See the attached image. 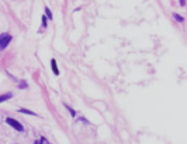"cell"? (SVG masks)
<instances>
[{
  "mask_svg": "<svg viewBox=\"0 0 187 144\" xmlns=\"http://www.w3.org/2000/svg\"><path fill=\"white\" fill-rule=\"evenodd\" d=\"M11 39H13V36L10 35L9 32H3L0 35V50H4L7 46L10 45Z\"/></svg>",
  "mask_w": 187,
  "mask_h": 144,
  "instance_id": "1",
  "label": "cell"
},
{
  "mask_svg": "<svg viewBox=\"0 0 187 144\" xmlns=\"http://www.w3.org/2000/svg\"><path fill=\"white\" fill-rule=\"evenodd\" d=\"M6 123H7V124H10L11 127H13V129H16V130H18V131H23V130H24L23 124H21L18 120H16V119L6 118Z\"/></svg>",
  "mask_w": 187,
  "mask_h": 144,
  "instance_id": "2",
  "label": "cell"
},
{
  "mask_svg": "<svg viewBox=\"0 0 187 144\" xmlns=\"http://www.w3.org/2000/svg\"><path fill=\"white\" fill-rule=\"evenodd\" d=\"M51 69H52V72H53L55 76H59V69H58V65H56V60L55 59L51 60Z\"/></svg>",
  "mask_w": 187,
  "mask_h": 144,
  "instance_id": "3",
  "label": "cell"
},
{
  "mask_svg": "<svg viewBox=\"0 0 187 144\" xmlns=\"http://www.w3.org/2000/svg\"><path fill=\"white\" fill-rule=\"evenodd\" d=\"M11 97H13V94H11V92H7V94H2V95H0V104H2V102H4V101H7V99H10Z\"/></svg>",
  "mask_w": 187,
  "mask_h": 144,
  "instance_id": "4",
  "label": "cell"
},
{
  "mask_svg": "<svg viewBox=\"0 0 187 144\" xmlns=\"http://www.w3.org/2000/svg\"><path fill=\"white\" fill-rule=\"evenodd\" d=\"M18 112H20V113H25V115H31V116H37L35 112L30 111V109H25V108H20V109H18Z\"/></svg>",
  "mask_w": 187,
  "mask_h": 144,
  "instance_id": "5",
  "label": "cell"
},
{
  "mask_svg": "<svg viewBox=\"0 0 187 144\" xmlns=\"http://www.w3.org/2000/svg\"><path fill=\"white\" fill-rule=\"evenodd\" d=\"M45 17L47 18H49V20H52L53 17H52V11L49 10V7H45Z\"/></svg>",
  "mask_w": 187,
  "mask_h": 144,
  "instance_id": "6",
  "label": "cell"
},
{
  "mask_svg": "<svg viewBox=\"0 0 187 144\" xmlns=\"http://www.w3.org/2000/svg\"><path fill=\"white\" fill-rule=\"evenodd\" d=\"M173 18H174V20H176V21H179V23H183V21H184V18H183V17H181L180 14H176V13L173 14Z\"/></svg>",
  "mask_w": 187,
  "mask_h": 144,
  "instance_id": "7",
  "label": "cell"
},
{
  "mask_svg": "<svg viewBox=\"0 0 187 144\" xmlns=\"http://www.w3.org/2000/svg\"><path fill=\"white\" fill-rule=\"evenodd\" d=\"M65 106H66V109L69 111V113L72 115V118H76V111H75V109H72L70 106H68V105H65Z\"/></svg>",
  "mask_w": 187,
  "mask_h": 144,
  "instance_id": "8",
  "label": "cell"
},
{
  "mask_svg": "<svg viewBox=\"0 0 187 144\" xmlns=\"http://www.w3.org/2000/svg\"><path fill=\"white\" fill-rule=\"evenodd\" d=\"M35 144H49V143H48V141L42 137V138H40V140H37V141H35Z\"/></svg>",
  "mask_w": 187,
  "mask_h": 144,
  "instance_id": "9",
  "label": "cell"
},
{
  "mask_svg": "<svg viewBox=\"0 0 187 144\" xmlns=\"http://www.w3.org/2000/svg\"><path fill=\"white\" fill-rule=\"evenodd\" d=\"M41 21H42V27H44V28H47V17L42 16V17H41Z\"/></svg>",
  "mask_w": 187,
  "mask_h": 144,
  "instance_id": "10",
  "label": "cell"
},
{
  "mask_svg": "<svg viewBox=\"0 0 187 144\" xmlns=\"http://www.w3.org/2000/svg\"><path fill=\"white\" fill-rule=\"evenodd\" d=\"M18 87H20V88H27V83H25V81H20Z\"/></svg>",
  "mask_w": 187,
  "mask_h": 144,
  "instance_id": "11",
  "label": "cell"
},
{
  "mask_svg": "<svg viewBox=\"0 0 187 144\" xmlns=\"http://www.w3.org/2000/svg\"><path fill=\"white\" fill-rule=\"evenodd\" d=\"M179 2H180V6H181V7L186 6V0H179Z\"/></svg>",
  "mask_w": 187,
  "mask_h": 144,
  "instance_id": "12",
  "label": "cell"
}]
</instances>
